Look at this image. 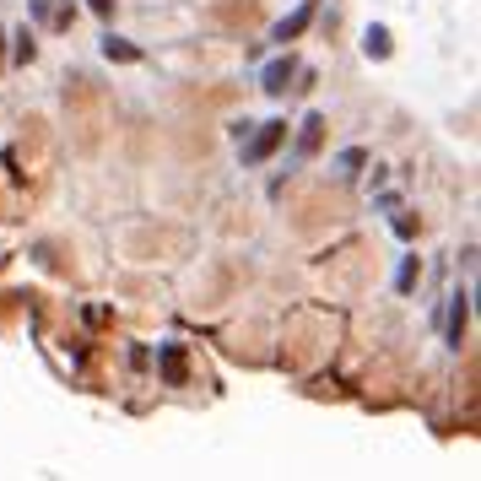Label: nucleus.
<instances>
[{
  "label": "nucleus",
  "instance_id": "39448f33",
  "mask_svg": "<svg viewBox=\"0 0 481 481\" xmlns=\"http://www.w3.org/2000/svg\"><path fill=\"white\" fill-rule=\"evenodd\" d=\"M103 54H108V60H141V49H135L130 38H119V32L103 38Z\"/></svg>",
  "mask_w": 481,
  "mask_h": 481
},
{
  "label": "nucleus",
  "instance_id": "f03ea898",
  "mask_svg": "<svg viewBox=\"0 0 481 481\" xmlns=\"http://www.w3.org/2000/svg\"><path fill=\"white\" fill-rule=\"evenodd\" d=\"M292 76H298V65H292V60H287V54H282V60H271V65H265V76H260V87H265V92H271V97H282V92H287V81H292Z\"/></svg>",
  "mask_w": 481,
  "mask_h": 481
},
{
  "label": "nucleus",
  "instance_id": "423d86ee",
  "mask_svg": "<svg viewBox=\"0 0 481 481\" xmlns=\"http://www.w3.org/2000/svg\"><path fill=\"white\" fill-rule=\"evenodd\" d=\"M319 130H325V119L309 114V119H303V141H298V152H314V146H319Z\"/></svg>",
  "mask_w": 481,
  "mask_h": 481
},
{
  "label": "nucleus",
  "instance_id": "9d476101",
  "mask_svg": "<svg viewBox=\"0 0 481 481\" xmlns=\"http://www.w3.org/2000/svg\"><path fill=\"white\" fill-rule=\"evenodd\" d=\"M87 5H92L97 16H114V0H87Z\"/></svg>",
  "mask_w": 481,
  "mask_h": 481
},
{
  "label": "nucleus",
  "instance_id": "7ed1b4c3",
  "mask_svg": "<svg viewBox=\"0 0 481 481\" xmlns=\"http://www.w3.org/2000/svg\"><path fill=\"white\" fill-rule=\"evenodd\" d=\"M363 54H368V60H390V27H384V22H374V27L363 32Z\"/></svg>",
  "mask_w": 481,
  "mask_h": 481
},
{
  "label": "nucleus",
  "instance_id": "20e7f679",
  "mask_svg": "<svg viewBox=\"0 0 481 481\" xmlns=\"http://www.w3.org/2000/svg\"><path fill=\"white\" fill-rule=\"evenodd\" d=\"M309 16H314V5H298V11H292V16H287L282 27H276V43H292V38H298V32L309 27Z\"/></svg>",
  "mask_w": 481,
  "mask_h": 481
},
{
  "label": "nucleus",
  "instance_id": "9b49d317",
  "mask_svg": "<svg viewBox=\"0 0 481 481\" xmlns=\"http://www.w3.org/2000/svg\"><path fill=\"white\" fill-rule=\"evenodd\" d=\"M0 38H5V32H0Z\"/></svg>",
  "mask_w": 481,
  "mask_h": 481
},
{
  "label": "nucleus",
  "instance_id": "6e6552de",
  "mask_svg": "<svg viewBox=\"0 0 481 481\" xmlns=\"http://www.w3.org/2000/svg\"><path fill=\"white\" fill-rule=\"evenodd\" d=\"M16 60H32V32H27V27L16 32Z\"/></svg>",
  "mask_w": 481,
  "mask_h": 481
},
{
  "label": "nucleus",
  "instance_id": "0eeeda50",
  "mask_svg": "<svg viewBox=\"0 0 481 481\" xmlns=\"http://www.w3.org/2000/svg\"><path fill=\"white\" fill-rule=\"evenodd\" d=\"M363 162H368V157H363V152H357V146H352V152H341V173H357V168H363Z\"/></svg>",
  "mask_w": 481,
  "mask_h": 481
},
{
  "label": "nucleus",
  "instance_id": "f257e3e1",
  "mask_svg": "<svg viewBox=\"0 0 481 481\" xmlns=\"http://www.w3.org/2000/svg\"><path fill=\"white\" fill-rule=\"evenodd\" d=\"M282 141H287V125H282V119L260 125V135H254V141L244 146V162H249V168H254V162H265V157H271V152H276Z\"/></svg>",
  "mask_w": 481,
  "mask_h": 481
},
{
  "label": "nucleus",
  "instance_id": "1a4fd4ad",
  "mask_svg": "<svg viewBox=\"0 0 481 481\" xmlns=\"http://www.w3.org/2000/svg\"><path fill=\"white\" fill-rule=\"evenodd\" d=\"M162 368H168V379H179V374H184V357H179V352H168V357H162Z\"/></svg>",
  "mask_w": 481,
  "mask_h": 481
}]
</instances>
